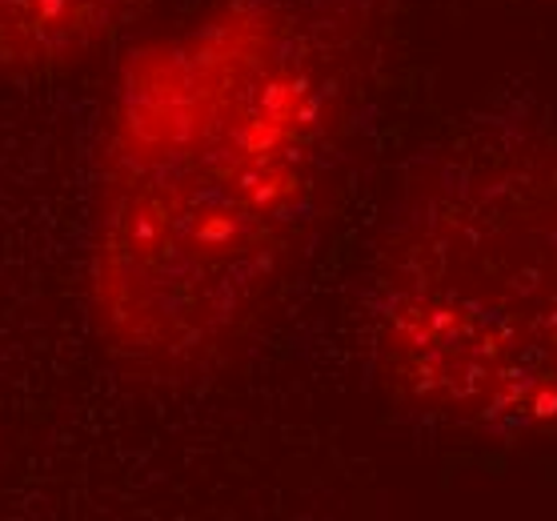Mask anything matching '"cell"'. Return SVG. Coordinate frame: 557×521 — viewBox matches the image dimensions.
<instances>
[{
	"label": "cell",
	"instance_id": "obj_1",
	"mask_svg": "<svg viewBox=\"0 0 557 521\" xmlns=\"http://www.w3.org/2000/svg\"><path fill=\"white\" fill-rule=\"evenodd\" d=\"M369 25L373 0H221L125 57L89 257L121 369L209 373L277 301L342 177Z\"/></svg>",
	"mask_w": 557,
	"mask_h": 521
},
{
	"label": "cell",
	"instance_id": "obj_2",
	"mask_svg": "<svg viewBox=\"0 0 557 521\" xmlns=\"http://www.w3.org/2000/svg\"><path fill=\"white\" fill-rule=\"evenodd\" d=\"M373 369L478 442L557 437V109L513 89L409 161L366 285Z\"/></svg>",
	"mask_w": 557,
	"mask_h": 521
},
{
	"label": "cell",
	"instance_id": "obj_3",
	"mask_svg": "<svg viewBox=\"0 0 557 521\" xmlns=\"http://www.w3.org/2000/svg\"><path fill=\"white\" fill-rule=\"evenodd\" d=\"M145 0H0V77H57L113 45Z\"/></svg>",
	"mask_w": 557,
	"mask_h": 521
}]
</instances>
